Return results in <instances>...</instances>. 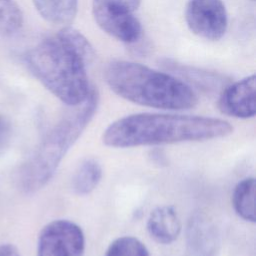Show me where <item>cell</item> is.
Segmentation results:
<instances>
[{
    "label": "cell",
    "instance_id": "obj_1",
    "mask_svg": "<svg viewBox=\"0 0 256 256\" xmlns=\"http://www.w3.org/2000/svg\"><path fill=\"white\" fill-rule=\"evenodd\" d=\"M233 126L226 120L193 115L138 113L119 118L103 132V143L112 148L207 141L226 137Z\"/></svg>",
    "mask_w": 256,
    "mask_h": 256
},
{
    "label": "cell",
    "instance_id": "obj_2",
    "mask_svg": "<svg viewBox=\"0 0 256 256\" xmlns=\"http://www.w3.org/2000/svg\"><path fill=\"white\" fill-rule=\"evenodd\" d=\"M104 78L119 97L132 103L163 110H187L198 98L186 82L139 63L116 60L107 65Z\"/></svg>",
    "mask_w": 256,
    "mask_h": 256
},
{
    "label": "cell",
    "instance_id": "obj_3",
    "mask_svg": "<svg viewBox=\"0 0 256 256\" xmlns=\"http://www.w3.org/2000/svg\"><path fill=\"white\" fill-rule=\"evenodd\" d=\"M99 103L98 91L92 86L87 98L70 109L46 132L32 155L19 171L21 190L31 194L42 189L54 176L67 152L94 117Z\"/></svg>",
    "mask_w": 256,
    "mask_h": 256
},
{
    "label": "cell",
    "instance_id": "obj_4",
    "mask_svg": "<svg viewBox=\"0 0 256 256\" xmlns=\"http://www.w3.org/2000/svg\"><path fill=\"white\" fill-rule=\"evenodd\" d=\"M25 63L34 77L67 106L82 103L92 86L84 58L58 32L31 48Z\"/></svg>",
    "mask_w": 256,
    "mask_h": 256
},
{
    "label": "cell",
    "instance_id": "obj_5",
    "mask_svg": "<svg viewBox=\"0 0 256 256\" xmlns=\"http://www.w3.org/2000/svg\"><path fill=\"white\" fill-rule=\"evenodd\" d=\"M141 0H93L92 13L97 25L111 37L136 43L142 35L140 21L134 15Z\"/></svg>",
    "mask_w": 256,
    "mask_h": 256
},
{
    "label": "cell",
    "instance_id": "obj_6",
    "mask_svg": "<svg viewBox=\"0 0 256 256\" xmlns=\"http://www.w3.org/2000/svg\"><path fill=\"white\" fill-rule=\"evenodd\" d=\"M84 251L83 230L70 220H53L39 233L37 256H84Z\"/></svg>",
    "mask_w": 256,
    "mask_h": 256
},
{
    "label": "cell",
    "instance_id": "obj_7",
    "mask_svg": "<svg viewBox=\"0 0 256 256\" xmlns=\"http://www.w3.org/2000/svg\"><path fill=\"white\" fill-rule=\"evenodd\" d=\"M188 28L197 36L217 41L228 26V16L222 0H189L185 9Z\"/></svg>",
    "mask_w": 256,
    "mask_h": 256
},
{
    "label": "cell",
    "instance_id": "obj_8",
    "mask_svg": "<svg viewBox=\"0 0 256 256\" xmlns=\"http://www.w3.org/2000/svg\"><path fill=\"white\" fill-rule=\"evenodd\" d=\"M220 111L228 116L248 119L256 114V77L247 76L226 86L218 100Z\"/></svg>",
    "mask_w": 256,
    "mask_h": 256
},
{
    "label": "cell",
    "instance_id": "obj_9",
    "mask_svg": "<svg viewBox=\"0 0 256 256\" xmlns=\"http://www.w3.org/2000/svg\"><path fill=\"white\" fill-rule=\"evenodd\" d=\"M188 256H216L219 235L215 224L202 212L191 215L186 228Z\"/></svg>",
    "mask_w": 256,
    "mask_h": 256
},
{
    "label": "cell",
    "instance_id": "obj_10",
    "mask_svg": "<svg viewBox=\"0 0 256 256\" xmlns=\"http://www.w3.org/2000/svg\"><path fill=\"white\" fill-rule=\"evenodd\" d=\"M146 228L155 242L168 245L178 238L182 225L177 211L172 206L164 205L150 212Z\"/></svg>",
    "mask_w": 256,
    "mask_h": 256
},
{
    "label": "cell",
    "instance_id": "obj_11",
    "mask_svg": "<svg viewBox=\"0 0 256 256\" xmlns=\"http://www.w3.org/2000/svg\"><path fill=\"white\" fill-rule=\"evenodd\" d=\"M38 13L46 21L67 25L77 14L78 0H33Z\"/></svg>",
    "mask_w": 256,
    "mask_h": 256
},
{
    "label": "cell",
    "instance_id": "obj_12",
    "mask_svg": "<svg viewBox=\"0 0 256 256\" xmlns=\"http://www.w3.org/2000/svg\"><path fill=\"white\" fill-rule=\"evenodd\" d=\"M102 175L101 164L94 158H87L78 165L72 176V190L79 196L88 195L97 188Z\"/></svg>",
    "mask_w": 256,
    "mask_h": 256
},
{
    "label": "cell",
    "instance_id": "obj_13",
    "mask_svg": "<svg viewBox=\"0 0 256 256\" xmlns=\"http://www.w3.org/2000/svg\"><path fill=\"white\" fill-rule=\"evenodd\" d=\"M232 205L236 214L245 221L255 222V179L248 177L235 186Z\"/></svg>",
    "mask_w": 256,
    "mask_h": 256
},
{
    "label": "cell",
    "instance_id": "obj_14",
    "mask_svg": "<svg viewBox=\"0 0 256 256\" xmlns=\"http://www.w3.org/2000/svg\"><path fill=\"white\" fill-rule=\"evenodd\" d=\"M23 24V14L14 0H0V36H11Z\"/></svg>",
    "mask_w": 256,
    "mask_h": 256
},
{
    "label": "cell",
    "instance_id": "obj_15",
    "mask_svg": "<svg viewBox=\"0 0 256 256\" xmlns=\"http://www.w3.org/2000/svg\"><path fill=\"white\" fill-rule=\"evenodd\" d=\"M105 256H150L147 247L133 236H122L110 243Z\"/></svg>",
    "mask_w": 256,
    "mask_h": 256
},
{
    "label": "cell",
    "instance_id": "obj_16",
    "mask_svg": "<svg viewBox=\"0 0 256 256\" xmlns=\"http://www.w3.org/2000/svg\"><path fill=\"white\" fill-rule=\"evenodd\" d=\"M172 66L176 68L177 74L183 75L187 80L195 83L200 87H203V89L214 90L215 88L220 87L223 82L221 78L210 72L195 70L191 67H185L176 63H173Z\"/></svg>",
    "mask_w": 256,
    "mask_h": 256
},
{
    "label": "cell",
    "instance_id": "obj_17",
    "mask_svg": "<svg viewBox=\"0 0 256 256\" xmlns=\"http://www.w3.org/2000/svg\"><path fill=\"white\" fill-rule=\"evenodd\" d=\"M12 136V128L7 118L0 115V155L8 148Z\"/></svg>",
    "mask_w": 256,
    "mask_h": 256
},
{
    "label": "cell",
    "instance_id": "obj_18",
    "mask_svg": "<svg viewBox=\"0 0 256 256\" xmlns=\"http://www.w3.org/2000/svg\"><path fill=\"white\" fill-rule=\"evenodd\" d=\"M0 256H20L18 249L11 244L0 245Z\"/></svg>",
    "mask_w": 256,
    "mask_h": 256
}]
</instances>
